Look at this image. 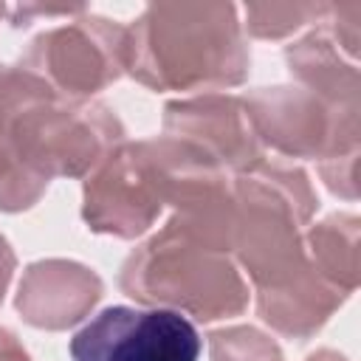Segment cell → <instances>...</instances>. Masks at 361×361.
<instances>
[{"instance_id": "52a82bcc", "label": "cell", "mask_w": 361, "mask_h": 361, "mask_svg": "<svg viewBox=\"0 0 361 361\" xmlns=\"http://www.w3.org/2000/svg\"><path fill=\"white\" fill-rule=\"evenodd\" d=\"M262 147L288 158H333L358 152V116L327 107L299 85L259 87L243 96Z\"/></svg>"}, {"instance_id": "5b68a950", "label": "cell", "mask_w": 361, "mask_h": 361, "mask_svg": "<svg viewBox=\"0 0 361 361\" xmlns=\"http://www.w3.org/2000/svg\"><path fill=\"white\" fill-rule=\"evenodd\" d=\"M169 152L166 138L121 141L87 178L82 217L90 231L121 240L152 228L166 206Z\"/></svg>"}, {"instance_id": "ac0fdd59", "label": "cell", "mask_w": 361, "mask_h": 361, "mask_svg": "<svg viewBox=\"0 0 361 361\" xmlns=\"http://www.w3.org/2000/svg\"><path fill=\"white\" fill-rule=\"evenodd\" d=\"M355 164H358V152H344V155H333L319 161V172L327 183L330 192L355 200L358 189H355Z\"/></svg>"}, {"instance_id": "ba28073f", "label": "cell", "mask_w": 361, "mask_h": 361, "mask_svg": "<svg viewBox=\"0 0 361 361\" xmlns=\"http://www.w3.org/2000/svg\"><path fill=\"white\" fill-rule=\"evenodd\" d=\"M197 355L195 324L166 307L113 305L71 338V361H197Z\"/></svg>"}, {"instance_id": "8fae6325", "label": "cell", "mask_w": 361, "mask_h": 361, "mask_svg": "<svg viewBox=\"0 0 361 361\" xmlns=\"http://www.w3.org/2000/svg\"><path fill=\"white\" fill-rule=\"evenodd\" d=\"M350 293L327 282L307 259V265L276 288L257 290V313L271 330L288 338H310L344 305Z\"/></svg>"}, {"instance_id": "9a60e30c", "label": "cell", "mask_w": 361, "mask_h": 361, "mask_svg": "<svg viewBox=\"0 0 361 361\" xmlns=\"http://www.w3.org/2000/svg\"><path fill=\"white\" fill-rule=\"evenodd\" d=\"M330 3H248L245 28L257 39H282L307 23H322Z\"/></svg>"}, {"instance_id": "d6986e66", "label": "cell", "mask_w": 361, "mask_h": 361, "mask_svg": "<svg viewBox=\"0 0 361 361\" xmlns=\"http://www.w3.org/2000/svg\"><path fill=\"white\" fill-rule=\"evenodd\" d=\"M87 11L85 6H59V8H48V6H14L8 14H11V25L14 28H25L31 25L34 17H76Z\"/></svg>"}, {"instance_id": "2e32d148", "label": "cell", "mask_w": 361, "mask_h": 361, "mask_svg": "<svg viewBox=\"0 0 361 361\" xmlns=\"http://www.w3.org/2000/svg\"><path fill=\"white\" fill-rule=\"evenodd\" d=\"M212 361H282L271 336L257 327H223L209 333Z\"/></svg>"}, {"instance_id": "603a6c76", "label": "cell", "mask_w": 361, "mask_h": 361, "mask_svg": "<svg viewBox=\"0 0 361 361\" xmlns=\"http://www.w3.org/2000/svg\"><path fill=\"white\" fill-rule=\"evenodd\" d=\"M3 14H6V6H0V17H3Z\"/></svg>"}, {"instance_id": "ffe728a7", "label": "cell", "mask_w": 361, "mask_h": 361, "mask_svg": "<svg viewBox=\"0 0 361 361\" xmlns=\"http://www.w3.org/2000/svg\"><path fill=\"white\" fill-rule=\"evenodd\" d=\"M0 361H31V355H28V350L20 344V338L11 333V330H6V327H0Z\"/></svg>"}, {"instance_id": "30bf717a", "label": "cell", "mask_w": 361, "mask_h": 361, "mask_svg": "<svg viewBox=\"0 0 361 361\" xmlns=\"http://www.w3.org/2000/svg\"><path fill=\"white\" fill-rule=\"evenodd\" d=\"M102 299V279L73 259L31 262L17 288L20 316L39 330H68L79 324Z\"/></svg>"}, {"instance_id": "8992f818", "label": "cell", "mask_w": 361, "mask_h": 361, "mask_svg": "<svg viewBox=\"0 0 361 361\" xmlns=\"http://www.w3.org/2000/svg\"><path fill=\"white\" fill-rule=\"evenodd\" d=\"M127 25L90 11L31 39L20 65L39 76L56 96L90 99L124 73Z\"/></svg>"}, {"instance_id": "5bb4252c", "label": "cell", "mask_w": 361, "mask_h": 361, "mask_svg": "<svg viewBox=\"0 0 361 361\" xmlns=\"http://www.w3.org/2000/svg\"><path fill=\"white\" fill-rule=\"evenodd\" d=\"M305 251L310 265L344 293L358 288V217L330 214L310 226L305 234Z\"/></svg>"}, {"instance_id": "4fadbf2b", "label": "cell", "mask_w": 361, "mask_h": 361, "mask_svg": "<svg viewBox=\"0 0 361 361\" xmlns=\"http://www.w3.org/2000/svg\"><path fill=\"white\" fill-rule=\"evenodd\" d=\"M45 90L51 87L23 65H0V212L31 209L51 183L17 158L8 138V118Z\"/></svg>"}, {"instance_id": "3957f363", "label": "cell", "mask_w": 361, "mask_h": 361, "mask_svg": "<svg viewBox=\"0 0 361 361\" xmlns=\"http://www.w3.org/2000/svg\"><path fill=\"white\" fill-rule=\"evenodd\" d=\"M118 285L147 307L189 313L200 322L240 316L251 296L231 254L197 243L175 220L124 259Z\"/></svg>"}, {"instance_id": "e0dca14e", "label": "cell", "mask_w": 361, "mask_h": 361, "mask_svg": "<svg viewBox=\"0 0 361 361\" xmlns=\"http://www.w3.org/2000/svg\"><path fill=\"white\" fill-rule=\"evenodd\" d=\"M324 28L338 42V48L355 59L358 54V37H361V3H330L324 14Z\"/></svg>"}, {"instance_id": "7402d4cb", "label": "cell", "mask_w": 361, "mask_h": 361, "mask_svg": "<svg viewBox=\"0 0 361 361\" xmlns=\"http://www.w3.org/2000/svg\"><path fill=\"white\" fill-rule=\"evenodd\" d=\"M307 361H347L344 355H338L336 350H316L307 355Z\"/></svg>"}, {"instance_id": "44dd1931", "label": "cell", "mask_w": 361, "mask_h": 361, "mask_svg": "<svg viewBox=\"0 0 361 361\" xmlns=\"http://www.w3.org/2000/svg\"><path fill=\"white\" fill-rule=\"evenodd\" d=\"M14 265H17L14 251H11L8 240L0 234V305H3V296H6V290H8V282H11V274H14Z\"/></svg>"}, {"instance_id": "7c38bea8", "label": "cell", "mask_w": 361, "mask_h": 361, "mask_svg": "<svg viewBox=\"0 0 361 361\" xmlns=\"http://www.w3.org/2000/svg\"><path fill=\"white\" fill-rule=\"evenodd\" d=\"M285 62L299 87L319 96L327 107L358 116V68L344 59V51L330 37V31L316 25L299 42L285 48Z\"/></svg>"}, {"instance_id": "277c9868", "label": "cell", "mask_w": 361, "mask_h": 361, "mask_svg": "<svg viewBox=\"0 0 361 361\" xmlns=\"http://www.w3.org/2000/svg\"><path fill=\"white\" fill-rule=\"evenodd\" d=\"M8 138L17 158L45 180L87 178L124 141V127L102 102L48 90L8 118Z\"/></svg>"}, {"instance_id": "6da1fadb", "label": "cell", "mask_w": 361, "mask_h": 361, "mask_svg": "<svg viewBox=\"0 0 361 361\" xmlns=\"http://www.w3.org/2000/svg\"><path fill=\"white\" fill-rule=\"evenodd\" d=\"M251 54L231 3H155L127 25L124 73L149 90H226L248 79Z\"/></svg>"}, {"instance_id": "9c48e42d", "label": "cell", "mask_w": 361, "mask_h": 361, "mask_svg": "<svg viewBox=\"0 0 361 361\" xmlns=\"http://www.w3.org/2000/svg\"><path fill=\"white\" fill-rule=\"evenodd\" d=\"M164 135L209 155L220 169L240 175L265 161L243 99L226 93H200L164 107Z\"/></svg>"}, {"instance_id": "7a4b0ae2", "label": "cell", "mask_w": 361, "mask_h": 361, "mask_svg": "<svg viewBox=\"0 0 361 361\" xmlns=\"http://www.w3.org/2000/svg\"><path fill=\"white\" fill-rule=\"evenodd\" d=\"M231 254L248 271L254 290L293 279L307 265L302 226L319 206L305 169L262 161L231 178Z\"/></svg>"}]
</instances>
